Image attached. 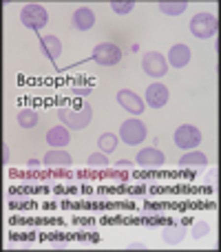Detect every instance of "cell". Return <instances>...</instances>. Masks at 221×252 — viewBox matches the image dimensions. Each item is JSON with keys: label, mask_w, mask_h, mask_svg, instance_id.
I'll return each instance as SVG.
<instances>
[{"label": "cell", "mask_w": 221, "mask_h": 252, "mask_svg": "<svg viewBox=\"0 0 221 252\" xmlns=\"http://www.w3.org/2000/svg\"><path fill=\"white\" fill-rule=\"evenodd\" d=\"M215 177H217V170H210V173L206 175V182H208V184H213V182H215Z\"/></svg>", "instance_id": "28"}, {"label": "cell", "mask_w": 221, "mask_h": 252, "mask_svg": "<svg viewBox=\"0 0 221 252\" xmlns=\"http://www.w3.org/2000/svg\"><path fill=\"white\" fill-rule=\"evenodd\" d=\"M208 232H210V223L208 221H197V223H192V228H190L192 239H204Z\"/></svg>", "instance_id": "22"}, {"label": "cell", "mask_w": 221, "mask_h": 252, "mask_svg": "<svg viewBox=\"0 0 221 252\" xmlns=\"http://www.w3.org/2000/svg\"><path fill=\"white\" fill-rule=\"evenodd\" d=\"M40 44H42L44 53H47V58L51 62H56L58 58L62 56V42L56 35H44V38H40Z\"/></svg>", "instance_id": "16"}, {"label": "cell", "mask_w": 221, "mask_h": 252, "mask_svg": "<svg viewBox=\"0 0 221 252\" xmlns=\"http://www.w3.org/2000/svg\"><path fill=\"white\" fill-rule=\"evenodd\" d=\"M38 122H40V115L33 109H22L18 113V124L22 128H33V126H38Z\"/></svg>", "instance_id": "19"}, {"label": "cell", "mask_w": 221, "mask_h": 252, "mask_svg": "<svg viewBox=\"0 0 221 252\" xmlns=\"http://www.w3.org/2000/svg\"><path fill=\"white\" fill-rule=\"evenodd\" d=\"M135 161H137V166H142V168H159V166H164L166 155L157 146H148L137 153Z\"/></svg>", "instance_id": "9"}, {"label": "cell", "mask_w": 221, "mask_h": 252, "mask_svg": "<svg viewBox=\"0 0 221 252\" xmlns=\"http://www.w3.org/2000/svg\"><path fill=\"white\" fill-rule=\"evenodd\" d=\"M89 166H91V168H106V166L111 164V159H109V155H106V153H91V155H89Z\"/></svg>", "instance_id": "21"}, {"label": "cell", "mask_w": 221, "mask_h": 252, "mask_svg": "<svg viewBox=\"0 0 221 252\" xmlns=\"http://www.w3.org/2000/svg\"><path fill=\"white\" fill-rule=\"evenodd\" d=\"M117 104H120L124 111L133 113V115H142L144 111H146V106H144V100L137 95V93L128 91V89H122V91H117Z\"/></svg>", "instance_id": "8"}, {"label": "cell", "mask_w": 221, "mask_h": 252, "mask_svg": "<svg viewBox=\"0 0 221 252\" xmlns=\"http://www.w3.org/2000/svg\"><path fill=\"white\" fill-rule=\"evenodd\" d=\"M111 9L115 13H120V16H124V13H130L135 9V2L133 0H115V2H111Z\"/></svg>", "instance_id": "23"}, {"label": "cell", "mask_w": 221, "mask_h": 252, "mask_svg": "<svg viewBox=\"0 0 221 252\" xmlns=\"http://www.w3.org/2000/svg\"><path fill=\"white\" fill-rule=\"evenodd\" d=\"M168 97H170L168 87L161 82H153L151 87L146 89V104L151 106V109H161V106L168 102Z\"/></svg>", "instance_id": "10"}, {"label": "cell", "mask_w": 221, "mask_h": 252, "mask_svg": "<svg viewBox=\"0 0 221 252\" xmlns=\"http://www.w3.org/2000/svg\"><path fill=\"white\" fill-rule=\"evenodd\" d=\"M42 161H44V166H49V168H66V166H71L73 157H71L64 148H51V151H47V155H44Z\"/></svg>", "instance_id": "12"}, {"label": "cell", "mask_w": 221, "mask_h": 252, "mask_svg": "<svg viewBox=\"0 0 221 252\" xmlns=\"http://www.w3.org/2000/svg\"><path fill=\"white\" fill-rule=\"evenodd\" d=\"M166 62H168V66H175V69L186 66L190 62V47L188 44H173L168 56H166Z\"/></svg>", "instance_id": "11"}, {"label": "cell", "mask_w": 221, "mask_h": 252, "mask_svg": "<svg viewBox=\"0 0 221 252\" xmlns=\"http://www.w3.org/2000/svg\"><path fill=\"white\" fill-rule=\"evenodd\" d=\"M42 164H44V161H40V159H29V161H27V166H29V168H40Z\"/></svg>", "instance_id": "26"}, {"label": "cell", "mask_w": 221, "mask_h": 252, "mask_svg": "<svg viewBox=\"0 0 221 252\" xmlns=\"http://www.w3.org/2000/svg\"><path fill=\"white\" fill-rule=\"evenodd\" d=\"M97 146H100V151L102 153H113L117 148V135L115 133H102L100 135V139H97Z\"/></svg>", "instance_id": "20"}, {"label": "cell", "mask_w": 221, "mask_h": 252, "mask_svg": "<svg viewBox=\"0 0 221 252\" xmlns=\"http://www.w3.org/2000/svg\"><path fill=\"white\" fill-rule=\"evenodd\" d=\"M47 144H49L51 148H64V146H69V144H71V133H69V128H66L64 124L49 128V133H47Z\"/></svg>", "instance_id": "13"}, {"label": "cell", "mask_w": 221, "mask_h": 252, "mask_svg": "<svg viewBox=\"0 0 221 252\" xmlns=\"http://www.w3.org/2000/svg\"><path fill=\"white\" fill-rule=\"evenodd\" d=\"M179 164L184 166V168H199V166H206L208 164V157H206V153L197 151V148H192V151H186L182 155V159H179Z\"/></svg>", "instance_id": "15"}, {"label": "cell", "mask_w": 221, "mask_h": 252, "mask_svg": "<svg viewBox=\"0 0 221 252\" xmlns=\"http://www.w3.org/2000/svg\"><path fill=\"white\" fill-rule=\"evenodd\" d=\"M91 91H93V89H89V87L73 89V93H75V95H80V97H87V95H91Z\"/></svg>", "instance_id": "24"}, {"label": "cell", "mask_w": 221, "mask_h": 252, "mask_svg": "<svg viewBox=\"0 0 221 252\" xmlns=\"http://www.w3.org/2000/svg\"><path fill=\"white\" fill-rule=\"evenodd\" d=\"M186 228L184 226H170V228H164V232H161V239H164V244L168 246H177L184 241V237H186Z\"/></svg>", "instance_id": "18"}, {"label": "cell", "mask_w": 221, "mask_h": 252, "mask_svg": "<svg viewBox=\"0 0 221 252\" xmlns=\"http://www.w3.org/2000/svg\"><path fill=\"white\" fill-rule=\"evenodd\" d=\"M157 7H159V11L166 13V16H182L188 9V2L186 0H161Z\"/></svg>", "instance_id": "17"}, {"label": "cell", "mask_w": 221, "mask_h": 252, "mask_svg": "<svg viewBox=\"0 0 221 252\" xmlns=\"http://www.w3.org/2000/svg\"><path fill=\"white\" fill-rule=\"evenodd\" d=\"M217 27H219L217 16H213V13H208V11H199V13H195L190 20V33L199 40H206L217 33Z\"/></svg>", "instance_id": "2"}, {"label": "cell", "mask_w": 221, "mask_h": 252, "mask_svg": "<svg viewBox=\"0 0 221 252\" xmlns=\"http://www.w3.org/2000/svg\"><path fill=\"white\" fill-rule=\"evenodd\" d=\"M20 20H22V25L29 27V29H42V27L49 22V13H47V9H44L42 4L29 2V4L22 7Z\"/></svg>", "instance_id": "5"}, {"label": "cell", "mask_w": 221, "mask_h": 252, "mask_svg": "<svg viewBox=\"0 0 221 252\" xmlns=\"http://www.w3.org/2000/svg\"><path fill=\"white\" fill-rule=\"evenodd\" d=\"M58 118H60V122L66 126L69 130H82L87 128L89 124H91V106L84 104L80 111L75 109H58Z\"/></svg>", "instance_id": "1"}, {"label": "cell", "mask_w": 221, "mask_h": 252, "mask_svg": "<svg viewBox=\"0 0 221 252\" xmlns=\"http://www.w3.org/2000/svg\"><path fill=\"white\" fill-rule=\"evenodd\" d=\"M142 69L146 75L159 80L168 73V62H166V58L159 51H146L142 56Z\"/></svg>", "instance_id": "6"}, {"label": "cell", "mask_w": 221, "mask_h": 252, "mask_svg": "<svg viewBox=\"0 0 221 252\" xmlns=\"http://www.w3.org/2000/svg\"><path fill=\"white\" fill-rule=\"evenodd\" d=\"M71 22H73V27L78 31H89V29H93V25H95V13H93V9H89V7H80V9H75Z\"/></svg>", "instance_id": "14"}, {"label": "cell", "mask_w": 221, "mask_h": 252, "mask_svg": "<svg viewBox=\"0 0 221 252\" xmlns=\"http://www.w3.org/2000/svg\"><path fill=\"white\" fill-rule=\"evenodd\" d=\"M128 250H148L146 244H128Z\"/></svg>", "instance_id": "27"}, {"label": "cell", "mask_w": 221, "mask_h": 252, "mask_svg": "<svg viewBox=\"0 0 221 252\" xmlns=\"http://www.w3.org/2000/svg\"><path fill=\"white\" fill-rule=\"evenodd\" d=\"M2 161L9 164L11 161V151H9V144H2Z\"/></svg>", "instance_id": "25"}, {"label": "cell", "mask_w": 221, "mask_h": 252, "mask_svg": "<svg viewBox=\"0 0 221 252\" xmlns=\"http://www.w3.org/2000/svg\"><path fill=\"white\" fill-rule=\"evenodd\" d=\"M93 60L100 66H115L122 60V49L113 42H100L93 49Z\"/></svg>", "instance_id": "7"}, {"label": "cell", "mask_w": 221, "mask_h": 252, "mask_svg": "<svg viewBox=\"0 0 221 252\" xmlns=\"http://www.w3.org/2000/svg\"><path fill=\"white\" fill-rule=\"evenodd\" d=\"M117 166H120V168H126V166H128V159H120L117 161Z\"/></svg>", "instance_id": "29"}, {"label": "cell", "mask_w": 221, "mask_h": 252, "mask_svg": "<svg viewBox=\"0 0 221 252\" xmlns=\"http://www.w3.org/2000/svg\"><path fill=\"white\" fill-rule=\"evenodd\" d=\"M173 139H175V146L177 148H182V151H192V148H197L201 144V130L192 124H182V126H177Z\"/></svg>", "instance_id": "4"}, {"label": "cell", "mask_w": 221, "mask_h": 252, "mask_svg": "<svg viewBox=\"0 0 221 252\" xmlns=\"http://www.w3.org/2000/svg\"><path fill=\"white\" fill-rule=\"evenodd\" d=\"M146 135H148L146 124L137 118L126 120V122L120 126V137L124 139V144H128V146H137V144H142L144 139H146Z\"/></svg>", "instance_id": "3"}]
</instances>
